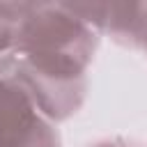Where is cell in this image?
Here are the masks:
<instances>
[{"mask_svg":"<svg viewBox=\"0 0 147 147\" xmlns=\"http://www.w3.org/2000/svg\"><path fill=\"white\" fill-rule=\"evenodd\" d=\"M96 44V30L69 5L30 2L18 28L14 78L51 122H62L83 106Z\"/></svg>","mask_w":147,"mask_h":147,"instance_id":"obj_1","label":"cell"},{"mask_svg":"<svg viewBox=\"0 0 147 147\" xmlns=\"http://www.w3.org/2000/svg\"><path fill=\"white\" fill-rule=\"evenodd\" d=\"M0 147H60L57 129L14 74L0 76Z\"/></svg>","mask_w":147,"mask_h":147,"instance_id":"obj_2","label":"cell"},{"mask_svg":"<svg viewBox=\"0 0 147 147\" xmlns=\"http://www.w3.org/2000/svg\"><path fill=\"white\" fill-rule=\"evenodd\" d=\"M71 9L96 32H108L117 44L138 48L147 57V2H85Z\"/></svg>","mask_w":147,"mask_h":147,"instance_id":"obj_3","label":"cell"},{"mask_svg":"<svg viewBox=\"0 0 147 147\" xmlns=\"http://www.w3.org/2000/svg\"><path fill=\"white\" fill-rule=\"evenodd\" d=\"M28 9L30 2H0V60L16 55L18 28Z\"/></svg>","mask_w":147,"mask_h":147,"instance_id":"obj_4","label":"cell"},{"mask_svg":"<svg viewBox=\"0 0 147 147\" xmlns=\"http://www.w3.org/2000/svg\"><path fill=\"white\" fill-rule=\"evenodd\" d=\"M90 147H136V145L129 142V140H122V138H113V140H99Z\"/></svg>","mask_w":147,"mask_h":147,"instance_id":"obj_5","label":"cell"}]
</instances>
